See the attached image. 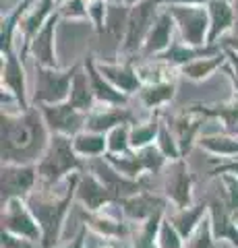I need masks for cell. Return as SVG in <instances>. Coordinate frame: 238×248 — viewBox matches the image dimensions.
<instances>
[{
    "mask_svg": "<svg viewBox=\"0 0 238 248\" xmlns=\"http://www.w3.org/2000/svg\"><path fill=\"white\" fill-rule=\"evenodd\" d=\"M60 13H63V17L85 19V17H89V4L85 2V0H66Z\"/></svg>",
    "mask_w": 238,
    "mask_h": 248,
    "instance_id": "33",
    "label": "cell"
},
{
    "mask_svg": "<svg viewBox=\"0 0 238 248\" xmlns=\"http://www.w3.org/2000/svg\"><path fill=\"white\" fill-rule=\"evenodd\" d=\"M234 13H236V27H238V0L234 2Z\"/></svg>",
    "mask_w": 238,
    "mask_h": 248,
    "instance_id": "38",
    "label": "cell"
},
{
    "mask_svg": "<svg viewBox=\"0 0 238 248\" xmlns=\"http://www.w3.org/2000/svg\"><path fill=\"white\" fill-rule=\"evenodd\" d=\"M176 93H178V85H176V81L145 83L133 95V99L149 112H162L164 108H170V104H174Z\"/></svg>",
    "mask_w": 238,
    "mask_h": 248,
    "instance_id": "15",
    "label": "cell"
},
{
    "mask_svg": "<svg viewBox=\"0 0 238 248\" xmlns=\"http://www.w3.org/2000/svg\"><path fill=\"white\" fill-rule=\"evenodd\" d=\"M75 201H79L83 207H87L89 211H99L108 203L116 201L112 197V192L106 188V186L97 180V178L87 172V170H81L79 172V180H77V192H75Z\"/></svg>",
    "mask_w": 238,
    "mask_h": 248,
    "instance_id": "12",
    "label": "cell"
},
{
    "mask_svg": "<svg viewBox=\"0 0 238 248\" xmlns=\"http://www.w3.org/2000/svg\"><path fill=\"white\" fill-rule=\"evenodd\" d=\"M234 133H238V126H236V128H234Z\"/></svg>",
    "mask_w": 238,
    "mask_h": 248,
    "instance_id": "40",
    "label": "cell"
},
{
    "mask_svg": "<svg viewBox=\"0 0 238 248\" xmlns=\"http://www.w3.org/2000/svg\"><path fill=\"white\" fill-rule=\"evenodd\" d=\"M85 71L89 75V83H91V89H94V95H95V102L97 104H104V106H122V104H128L130 102L128 95H125L120 89H116L102 73H99L97 62L87 58L85 60Z\"/></svg>",
    "mask_w": 238,
    "mask_h": 248,
    "instance_id": "17",
    "label": "cell"
},
{
    "mask_svg": "<svg viewBox=\"0 0 238 248\" xmlns=\"http://www.w3.org/2000/svg\"><path fill=\"white\" fill-rule=\"evenodd\" d=\"M168 11L174 17V23L178 25L180 40L195 48H203L209 37V13L193 4H172Z\"/></svg>",
    "mask_w": 238,
    "mask_h": 248,
    "instance_id": "6",
    "label": "cell"
},
{
    "mask_svg": "<svg viewBox=\"0 0 238 248\" xmlns=\"http://www.w3.org/2000/svg\"><path fill=\"white\" fill-rule=\"evenodd\" d=\"M159 126H162V112H153L145 120L130 124V147L133 149H143L156 143Z\"/></svg>",
    "mask_w": 238,
    "mask_h": 248,
    "instance_id": "26",
    "label": "cell"
},
{
    "mask_svg": "<svg viewBox=\"0 0 238 248\" xmlns=\"http://www.w3.org/2000/svg\"><path fill=\"white\" fill-rule=\"evenodd\" d=\"M2 232L42 242V228L25 199L2 201Z\"/></svg>",
    "mask_w": 238,
    "mask_h": 248,
    "instance_id": "8",
    "label": "cell"
},
{
    "mask_svg": "<svg viewBox=\"0 0 238 248\" xmlns=\"http://www.w3.org/2000/svg\"><path fill=\"white\" fill-rule=\"evenodd\" d=\"M156 145L158 149L166 155V159H180L182 157V149H180V143L176 135L172 133V128L168 126L162 118V126H159V133H158V139H156Z\"/></svg>",
    "mask_w": 238,
    "mask_h": 248,
    "instance_id": "29",
    "label": "cell"
},
{
    "mask_svg": "<svg viewBox=\"0 0 238 248\" xmlns=\"http://www.w3.org/2000/svg\"><path fill=\"white\" fill-rule=\"evenodd\" d=\"M54 0H40V4H35L32 11L27 13V17L23 19L19 23V31H21V35H25L27 40H32V37L40 31L44 25H46V21L50 19V6Z\"/></svg>",
    "mask_w": 238,
    "mask_h": 248,
    "instance_id": "27",
    "label": "cell"
},
{
    "mask_svg": "<svg viewBox=\"0 0 238 248\" xmlns=\"http://www.w3.org/2000/svg\"><path fill=\"white\" fill-rule=\"evenodd\" d=\"M127 248H128V246H127Z\"/></svg>",
    "mask_w": 238,
    "mask_h": 248,
    "instance_id": "41",
    "label": "cell"
},
{
    "mask_svg": "<svg viewBox=\"0 0 238 248\" xmlns=\"http://www.w3.org/2000/svg\"><path fill=\"white\" fill-rule=\"evenodd\" d=\"M209 37L207 44H218L230 29L236 27V13L228 0H209Z\"/></svg>",
    "mask_w": 238,
    "mask_h": 248,
    "instance_id": "19",
    "label": "cell"
},
{
    "mask_svg": "<svg viewBox=\"0 0 238 248\" xmlns=\"http://www.w3.org/2000/svg\"><path fill=\"white\" fill-rule=\"evenodd\" d=\"M77 180H79V172L52 184L37 182L33 192L25 199L33 215L37 217V221H40L44 248H52L54 244H58L64 217L71 205L75 203Z\"/></svg>",
    "mask_w": 238,
    "mask_h": 248,
    "instance_id": "2",
    "label": "cell"
},
{
    "mask_svg": "<svg viewBox=\"0 0 238 248\" xmlns=\"http://www.w3.org/2000/svg\"><path fill=\"white\" fill-rule=\"evenodd\" d=\"M58 17H50L46 25L37 31L29 42V52H32V60L35 64L42 66H60L56 56V44H54V29H56Z\"/></svg>",
    "mask_w": 238,
    "mask_h": 248,
    "instance_id": "14",
    "label": "cell"
},
{
    "mask_svg": "<svg viewBox=\"0 0 238 248\" xmlns=\"http://www.w3.org/2000/svg\"><path fill=\"white\" fill-rule=\"evenodd\" d=\"M85 236H87V230L83 232V234L71 238V240H63V242L54 244L52 248H85Z\"/></svg>",
    "mask_w": 238,
    "mask_h": 248,
    "instance_id": "36",
    "label": "cell"
},
{
    "mask_svg": "<svg viewBox=\"0 0 238 248\" xmlns=\"http://www.w3.org/2000/svg\"><path fill=\"white\" fill-rule=\"evenodd\" d=\"M205 215H207V205L199 203V201H195V203H190L187 207L168 205V209H166V217L174 223V228L178 230L184 238L199 226V221H201Z\"/></svg>",
    "mask_w": 238,
    "mask_h": 248,
    "instance_id": "21",
    "label": "cell"
},
{
    "mask_svg": "<svg viewBox=\"0 0 238 248\" xmlns=\"http://www.w3.org/2000/svg\"><path fill=\"white\" fill-rule=\"evenodd\" d=\"M218 240L220 238L216 236V230L211 226L209 215H205L199 221V226L184 238V248H213L218 244Z\"/></svg>",
    "mask_w": 238,
    "mask_h": 248,
    "instance_id": "28",
    "label": "cell"
},
{
    "mask_svg": "<svg viewBox=\"0 0 238 248\" xmlns=\"http://www.w3.org/2000/svg\"><path fill=\"white\" fill-rule=\"evenodd\" d=\"M46 120V126L50 128L52 135H64L75 137L87 126V114L77 110L73 104H50V106H37Z\"/></svg>",
    "mask_w": 238,
    "mask_h": 248,
    "instance_id": "9",
    "label": "cell"
},
{
    "mask_svg": "<svg viewBox=\"0 0 238 248\" xmlns=\"http://www.w3.org/2000/svg\"><path fill=\"white\" fill-rule=\"evenodd\" d=\"M108 139V153L112 155H122L128 153L133 147H130V124H118L112 130L106 133Z\"/></svg>",
    "mask_w": 238,
    "mask_h": 248,
    "instance_id": "30",
    "label": "cell"
},
{
    "mask_svg": "<svg viewBox=\"0 0 238 248\" xmlns=\"http://www.w3.org/2000/svg\"><path fill=\"white\" fill-rule=\"evenodd\" d=\"M2 89L11 91L25 108H32V97L27 95V79H25V68L21 60L13 52H6L4 64H2Z\"/></svg>",
    "mask_w": 238,
    "mask_h": 248,
    "instance_id": "18",
    "label": "cell"
},
{
    "mask_svg": "<svg viewBox=\"0 0 238 248\" xmlns=\"http://www.w3.org/2000/svg\"><path fill=\"white\" fill-rule=\"evenodd\" d=\"M127 4H135V2H141V0H125Z\"/></svg>",
    "mask_w": 238,
    "mask_h": 248,
    "instance_id": "39",
    "label": "cell"
},
{
    "mask_svg": "<svg viewBox=\"0 0 238 248\" xmlns=\"http://www.w3.org/2000/svg\"><path fill=\"white\" fill-rule=\"evenodd\" d=\"M35 168H37V174H40V182L52 184L85 170V161L77 155L71 137L52 135L50 143L42 153V157L37 159Z\"/></svg>",
    "mask_w": 238,
    "mask_h": 248,
    "instance_id": "3",
    "label": "cell"
},
{
    "mask_svg": "<svg viewBox=\"0 0 238 248\" xmlns=\"http://www.w3.org/2000/svg\"><path fill=\"white\" fill-rule=\"evenodd\" d=\"M68 104H73L77 110H81L85 114H89L97 106L94 89H91V83H89V75H87L85 68H81V66H77V71L73 75V85H71Z\"/></svg>",
    "mask_w": 238,
    "mask_h": 248,
    "instance_id": "25",
    "label": "cell"
},
{
    "mask_svg": "<svg viewBox=\"0 0 238 248\" xmlns=\"http://www.w3.org/2000/svg\"><path fill=\"white\" fill-rule=\"evenodd\" d=\"M226 62H228L226 50L222 48L216 54H205V56H199L190 60L189 64H184L180 68V77H184L187 81H205L216 75L218 68H224Z\"/></svg>",
    "mask_w": 238,
    "mask_h": 248,
    "instance_id": "20",
    "label": "cell"
},
{
    "mask_svg": "<svg viewBox=\"0 0 238 248\" xmlns=\"http://www.w3.org/2000/svg\"><path fill=\"white\" fill-rule=\"evenodd\" d=\"M158 2L159 0H141L128 13L127 35H125V42H122L120 54H125V56H137V54H141L145 37H147L149 29L158 17Z\"/></svg>",
    "mask_w": 238,
    "mask_h": 248,
    "instance_id": "7",
    "label": "cell"
},
{
    "mask_svg": "<svg viewBox=\"0 0 238 248\" xmlns=\"http://www.w3.org/2000/svg\"><path fill=\"white\" fill-rule=\"evenodd\" d=\"M220 176V184H222V192L228 207L232 209V213H238V176L232 172H222Z\"/></svg>",
    "mask_w": 238,
    "mask_h": 248,
    "instance_id": "32",
    "label": "cell"
},
{
    "mask_svg": "<svg viewBox=\"0 0 238 248\" xmlns=\"http://www.w3.org/2000/svg\"><path fill=\"white\" fill-rule=\"evenodd\" d=\"M73 147L83 161H89L95 157H104L108 153V139H106L104 133L83 128L81 133H77L73 137Z\"/></svg>",
    "mask_w": 238,
    "mask_h": 248,
    "instance_id": "23",
    "label": "cell"
},
{
    "mask_svg": "<svg viewBox=\"0 0 238 248\" xmlns=\"http://www.w3.org/2000/svg\"><path fill=\"white\" fill-rule=\"evenodd\" d=\"M2 248H44V246H42V242H37V240L2 232Z\"/></svg>",
    "mask_w": 238,
    "mask_h": 248,
    "instance_id": "34",
    "label": "cell"
},
{
    "mask_svg": "<svg viewBox=\"0 0 238 248\" xmlns=\"http://www.w3.org/2000/svg\"><path fill=\"white\" fill-rule=\"evenodd\" d=\"M162 176V195L168 199V203L174 207H187L195 203V178L190 174L184 157L170 159L159 172Z\"/></svg>",
    "mask_w": 238,
    "mask_h": 248,
    "instance_id": "5",
    "label": "cell"
},
{
    "mask_svg": "<svg viewBox=\"0 0 238 248\" xmlns=\"http://www.w3.org/2000/svg\"><path fill=\"white\" fill-rule=\"evenodd\" d=\"M222 48L234 50V52L238 54V27H234V33H232V35L222 37Z\"/></svg>",
    "mask_w": 238,
    "mask_h": 248,
    "instance_id": "37",
    "label": "cell"
},
{
    "mask_svg": "<svg viewBox=\"0 0 238 248\" xmlns=\"http://www.w3.org/2000/svg\"><path fill=\"white\" fill-rule=\"evenodd\" d=\"M197 145L222 159H238V133H234V130H220V133L213 135H201Z\"/></svg>",
    "mask_w": 238,
    "mask_h": 248,
    "instance_id": "22",
    "label": "cell"
},
{
    "mask_svg": "<svg viewBox=\"0 0 238 248\" xmlns=\"http://www.w3.org/2000/svg\"><path fill=\"white\" fill-rule=\"evenodd\" d=\"M2 201L27 199L40 182L35 164H2Z\"/></svg>",
    "mask_w": 238,
    "mask_h": 248,
    "instance_id": "10",
    "label": "cell"
},
{
    "mask_svg": "<svg viewBox=\"0 0 238 248\" xmlns=\"http://www.w3.org/2000/svg\"><path fill=\"white\" fill-rule=\"evenodd\" d=\"M52 139L37 106L2 114V164H37Z\"/></svg>",
    "mask_w": 238,
    "mask_h": 248,
    "instance_id": "1",
    "label": "cell"
},
{
    "mask_svg": "<svg viewBox=\"0 0 238 248\" xmlns=\"http://www.w3.org/2000/svg\"><path fill=\"white\" fill-rule=\"evenodd\" d=\"M135 66H137V73H139L143 85L145 83H170L178 79L176 75H180V68H176L174 64L158 56L143 58V62H139Z\"/></svg>",
    "mask_w": 238,
    "mask_h": 248,
    "instance_id": "24",
    "label": "cell"
},
{
    "mask_svg": "<svg viewBox=\"0 0 238 248\" xmlns=\"http://www.w3.org/2000/svg\"><path fill=\"white\" fill-rule=\"evenodd\" d=\"M158 248H184V236L174 228V223L164 215L156 234Z\"/></svg>",
    "mask_w": 238,
    "mask_h": 248,
    "instance_id": "31",
    "label": "cell"
},
{
    "mask_svg": "<svg viewBox=\"0 0 238 248\" xmlns=\"http://www.w3.org/2000/svg\"><path fill=\"white\" fill-rule=\"evenodd\" d=\"M97 68L114 87L120 89L128 97H133L143 85L139 73H137V66L127 64V62L125 64L122 62H97Z\"/></svg>",
    "mask_w": 238,
    "mask_h": 248,
    "instance_id": "16",
    "label": "cell"
},
{
    "mask_svg": "<svg viewBox=\"0 0 238 248\" xmlns=\"http://www.w3.org/2000/svg\"><path fill=\"white\" fill-rule=\"evenodd\" d=\"M174 17L170 15V11H162L158 13L156 23L151 25L147 37H145L143 50L139 56L141 58H153L159 56L162 52H166L172 46V29H174Z\"/></svg>",
    "mask_w": 238,
    "mask_h": 248,
    "instance_id": "13",
    "label": "cell"
},
{
    "mask_svg": "<svg viewBox=\"0 0 238 248\" xmlns=\"http://www.w3.org/2000/svg\"><path fill=\"white\" fill-rule=\"evenodd\" d=\"M120 205H122V211H125V217L128 221L141 223V221H147L153 215L166 213V209L170 203H168V199L162 192L139 190V192H135V195L122 199Z\"/></svg>",
    "mask_w": 238,
    "mask_h": 248,
    "instance_id": "11",
    "label": "cell"
},
{
    "mask_svg": "<svg viewBox=\"0 0 238 248\" xmlns=\"http://www.w3.org/2000/svg\"><path fill=\"white\" fill-rule=\"evenodd\" d=\"M33 66H35V83L32 91V104L50 106V104L68 102L73 75L77 71V66L58 68V66H42V64H35V62Z\"/></svg>",
    "mask_w": 238,
    "mask_h": 248,
    "instance_id": "4",
    "label": "cell"
},
{
    "mask_svg": "<svg viewBox=\"0 0 238 248\" xmlns=\"http://www.w3.org/2000/svg\"><path fill=\"white\" fill-rule=\"evenodd\" d=\"M224 50H226V58H228V64H224V71L228 73L234 89L238 91V54L234 50H228V48H224Z\"/></svg>",
    "mask_w": 238,
    "mask_h": 248,
    "instance_id": "35",
    "label": "cell"
}]
</instances>
